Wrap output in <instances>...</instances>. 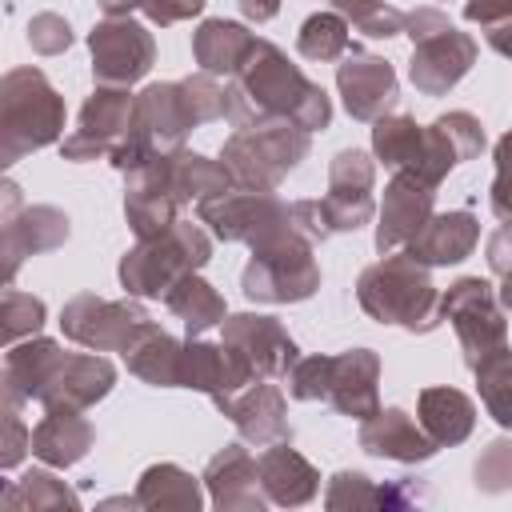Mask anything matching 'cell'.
I'll use <instances>...</instances> for the list:
<instances>
[{"mask_svg": "<svg viewBox=\"0 0 512 512\" xmlns=\"http://www.w3.org/2000/svg\"><path fill=\"white\" fill-rule=\"evenodd\" d=\"M224 120H232L236 128L292 120L304 132H320L332 124V100L272 40L256 36L252 52L224 88Z\"/></svg>", "mask_w": 512, "mask_h": 512, "instance_id": "cell-1", "label": "cell"}, {"mask_svg": "<svg viewBox=\"0 0 512 512\" xmlns=\"http://www.w3.org/2000/svg\"><path fill=\"white\" fill-rule=\"evenodd\" d=\"M356 300L376 324H400L408 332H432L440 316V292L420 260L408 252H384L380 264L364 268L356 280Z\"/></svg>", "mask_w": 512, "mask_h": 512, "instance_id": "cell-2", "label": "cell"}, {"mask_svg": "<svg viewBox=\"0 0 512 512\" xmlns=\"http://www.w3.org/2000/svg\"><path fill=\"white\" fill-rule=\"evenodd\" d=\"M208 260H212V236L192 220H176L164 232L136 240L132 252H124L120 284L128 296H164L180 276L200 272Z\"/></svg>", "mask_w": 512, "mask_h": 512, "instance_id": "cell-3", "label": "cell"}, {"mask_svg": "<svg viewBox=\"0 0 512 512\" xmlns=\"http://www.w3.org/2000/svg\"><path fill=\"white\" fill-rule=\"evenodd\" d=\"M308 148H312V132L296 128L292 120H272V124L236 128L224 140L220 160L232 172L236 188L276 192V184L308 156Z\"/></svg>", "mask_w": 512, "mask_h": 512, "instance_id": "cell-4", "label": "cell"}, {"mask_svg": "<svg viewBox=\"0 0 512 512\" xmlns=\"http://www.w3.org/2000/svg\"><path fill=\"white\" fill-rule=\"evenodd\" d=\"M404 32L412 36V60H408V80L424 96H444L456 88L468 68L476 64V40L460 32L440 8L424 4L404 12Z\"/></svg>", "mask_w": 512, "mask_h": 512, "instance_id": "cell-5", "label": "cell"}, {"mask_svg": "<svg viewBox=\"0 0 512 512\" xmlns=\"http://www.w3.org/2000/svg\"><path fill=\"white\" fill-rule=\"evenodd\" d=\"M0 128H4V164H16L24 152H36L64 132V100L40 68H16L0 88Z\"/></svg>", "mask_w": 512, "mask_h": 512, "instance_id": "cell-6", "label": "cell"}, {"mask_svg": "<svg viewBox=\"0 0 512 512\" xmlns=\"http://www.w3.org/2000/svg\"><path fill=\"white\" fill-rule=\"evenodd\" d=\"M312 240L296 228H284L252 248L244 268V296L256 304H296L320 288V264L312 256Z\"/></svg>", "mask_w": 512, "mask_h": 512, "instance_id": "cell-7", "label": "cell"}, {"mask_svg": "<svg viewBox=\"0 0 512 512\" xmlns=\"http://www.w3.org/2000/svg\"><path fill=\"white\" fill-rule=\"evenodd\" d=\"M200 224L212 228L216 240L228 244H248L256 248L260 240L296 228L292 224V204H284L276 192H252V188H228L220 196H208L196 204Z\"/></svg>", "mask_w": 512, "mask_h": 512, "instance_id": "cell-8", "label": "cell"}, {"mask_svg": "<svg viewBox=\"0 0 512 512\" xmlns=\"http://www.w3.org/2000/svg\"><path fill=\"white\" fill-rule=\"evenodd\" d=\"M440 316L452 320L456 340L464 348V364L476 368L488 352L508 344V320L496 288L480 276H460L444 296H440Z\"/></svg>", "mask_w": 512, "mask_h": 512, "instance_id": "cell-9", "label": "cell"}, {"mask_svg": "<svg viewBox=\"0 0 512 512\" xmlns=\"http://www.w3.org/2000/svg\"><path fill=\"white\" fill-rule=\"evenodd\" d=\"M372 152L388 172H416L436 188L456 168V156L444 136L432 124H416L412 116H380L372 128Z\"/></svg>", "mask_w": 512, "mask_h": 512, "instance_id": "cell-10", "label": "cell"}, {"mask_svg": "<svg viewBox=\"0 0 512 512\" xmlns=\"http://www.w3.org/2000/svg\"><path fill=\"white\" fill-rule=\"evenodd\" d=\"M88 48H92V76L96 84H108V88H128L144 80L148 68L156 64L152 32L128 16L100 20L88 36Z\"/></svg>", "mask_w": 512, "mask_h": 512, "instance_id": "cell-11", "label": "cell"}, {"mask_svg": "<svg viewBox=\"0 0 512 512\" xmlns=\"http://www.w3.org/2000/svg\"><path fill=\"white\" fill-rule=\"evenodd\" d=\"M148 312L136 300H100L92 292H80L64 304V336L92 352H124L128 340L140 332Z\"/></svg>", "mask_w": 512, "mask_h": 512, "instance_id": "cell-12", "label": "cell"}, {"mask_svg": "<svg viewBox=\"0 0 512 512\" xmlns=\"http://www.w3.org/2000/svg\"><path fill=\"white\" fill-rule=\"evenodd\" d=\"M132 120H136V96H128V88L100 84L88 96V104L80 108L76 132H68L64 144H60L64 160H100V156H112V148L132 132Z\"/></svg>", "mask_w": 512, "mask_h": 512, "instance_id": "cell-13", "label": "cell"}, {"mask_svg": "<svg viewBox=\"0 0 512 512\" xmlns=\"http://www.w3.org/2000/svg\"><path fill=\"white\" fill-rule=\"evenodd\" d=\"M336 88L344 96V108L352 120H364V124H376L380 116H388L396 108V96H400V84H396V72L384 56H372L364 52L360 44H352L340 64H336Z\"/></svg>", "mask_w": 512, "mask_h": 512, "instance_id": "cell-14", "label": "cell"}, {"mask_svg": "<svg viewBox=\"0 0 512 512\" xmlns=\"http://www.w3.org/2000/svg\"><path fill=\"white\" fill-rule=\"evenodd\" d=\"M200 128L184 80H164V84H148L136 96V120L132 132L152 148V152H176L184 144V136Z\"/></svg>", "mask_w": 512, "mask_h": 512, "instance_id": "cell-15", "label": "cell"}, {"mask_svg": "<svg viewBox=\"0 0 512 512\" xmlns=\"http://www.w3.org/2000/svg\"><path fill=\"white\" fill-rule=\"evenodd\" d=\"M372 184H376V164L360 148L336 152V160L328 168V196H324L332 232H356L372 220V212H376Z\"/></svg>", "mask_w": 512, "mask_h": 512, "instance_id": "cell-16", "label": "cell"}, {"mask_svg": "<svg viewBox=\"0 0 512 512\" xmlns=\"http://www.w3.org/2000/svg\"><path fill=\"white\" fill-rule=\"evenodd\" d=\"M116 384V368L96 356L92 348L88 352H60V360L52 364L44 388H40V404L44 408H92L96 400H104Z\"/></svg>", "mask_w": 512, "mask_h": 512, "instance_id": "cell-17", "label": "cell"}, {"mask_svg": "<svg viewBox=\"0 0 512 512\" xmlns=\"http://www.w3.org/2000/svg\"><path fill=\"white\" fill-rule=\"evenodd\" d=\"M436 204V184L420 180L416 172H392L380 204V224H376V252H396L404 248L432 216Z\"/></svg>", "mask_w": 512, "mask_h": 512, "instance_id": "cell-18", "label": "cell"}, {"mask_svg": "<svg viewBox=\"0 0 512 512\" xmlns=\"http://www.w3.org/2000/svg\"><path fill=\"white\" fill-rule=\"evenodd\" d=\"M224 340L232 348H240L248 356V364L256 368V376H264V380L288 376L292 364L300 360L296 340L284 332V324L276 316H260V312L224 316Z\"/></svg>", "mask_w": 512, "mask_h": 512, "instance_id": "cell-19", "label": "cell"}, {"mask_svg": "<svg viewBox=\"0 0 512 512\" xmlns=\"http://www.w3.org/2000/svg\"><path fill=\"white\" fill-rule=\"evenodd\" d=\"M252 380H256V368L248 364V356L240 348H232L228 340L208 344V340L188 336V344L180 352V388H196L216 400V396H232V392L248 388Z\"/></svg>", "mask_w": 512, "mask_h": 512, "instance_id": "cell-20", "label": "cell"}, {"mask_svg": "<svg viewBox=\"0 0 512 512\" xmlns=\"http://www.w3.org/2000/svg\"><path fill=\"white\" fill-rule=\"evenodd\" d=\"M236 428L248 444L256 448H268V444H284L292 440V424H288V408H284V396L276 384H248L232 396H216L212 400Z\"/></svg>", "mask_w": 512, "mask_h": 512, "instance_id": "cell-21", "label": "cell"}, {"mask_svg": "<svg viewBox=\"0 0 512 512\" xmlns=\"http://www.w3.org/2000/svg\"><path fill=\"white\" fill-rule=\"evenodd\" d=\"M376 380H380V356H376L372 348L336 352V356H332V368H328V396H324V400H328L340 416L368 420V416L380 412Z\"/></svg>", "mask_w": 512, "mask_h": 512, "instance_id": "cell-22", "label": "cell"}, {"mask_svg": "<svg viewBox=\"0 0 512 512\" xmlns=\"http://www.w3.org/2000/svg\"><path fill=\"white\" fill-rule=\"evenodd\" d=\"M360 448L372 456L396 460V464H420L436 456V440L404 408H380L376 416L360 420Z\"/></svg>", "mask_w": 512, "mask_h": 512, "instance_id": "cell-23", "label": "cell"}, {"mask_svg": "<svg viewBox=\"0 0 512 512\" xmlns=\"http://www.w3.org/2000/svg\"><path fill=\"white\" fill-rule=\"evenodd\" d=\"M480 240V224L468 208H456V212H432L428 224L404 244V252L412 260H420L424 268H444V264H460L472 256Z\"/></svg>", "mask_w": 512, "mask_h": 512, "instance_id": "cell-24", "label": "cell"}, {"mask_svg": "<svg viewBox=\"0 0 512 512\" xmlns=\"http://www.w3.org/2000/svg\"><path fill=\"white\" fill-rule=\"evenodd\" d=\"M204 484L216 508L232 512V508H264V484H260V464L244 444H228L224 452H216L204 468Z\"/></svg>", "mask_w": 512, "mask_h": 512, "instance_id": "cell-25", "label": "cell"}, {"mask_svg": "<svg viewBox=\"0 0 512 512\" xmlns=\"http://www.w3.org/2000/svg\"><path fill=\"white\" fill-rule=\"evenodd\" d=\"M256 464H260V484H264L268 504L300 508V504H308V500L320 492V472L292 448V440L268 444V448L256 456Z\"/></svg>", "mask_w": 512, "mask_h": 512, "instance_id": "cell-26", "label": "cell"}, {"mask_svg": "<svg viewBox=\"0 0 512 512\" xmlns=\"http://www.w3.org/2000/svg\"><path fill=\"white\" fill-rule=\"evenodd\" d=\"M180 352H184V344L176 336H168L160 324L144 320L140 332L128 340L124 360H128V372L140 376L144 384H152V388H180Z\"/></svg>", "mask_w": 512, "mask_h": 512, "instance_id": "cell-27", "label": "cell"}, {"mask_svg": "<svg viewBox=\"0 0 512 512\" xmlns=\"http://www.w3.org/2000/svg\"><path fill=\"white\" fill-rule=\"evenodd\" d=\"M96 432L76 408H48V416L32 428V456H40L52 468H68L84 460Z\"/></svg>", "mask_w": 512, "mask_h": 512, "instance_id": "cell-28", "label": "cell"}, {"mask_svg": "<svg viewBox=\"0 0 512 512\" xmlns=\"http://www.w3.org/2000/svg\"><path fill=\"white\" fill-rule=\"evenodd\" d=\"M160 160H164V176H168V188H172V196L180 200V208L192 204V200L200 204V200H208V196H220V192L236 188V184H232V172L224 168V160H208V156L188 152V148L164 152Z\"/></svg>", "mask_w": 512, "mask_h": 512, "instance_id": "cell-29", "label": "cell"}, {"mask_svg": "<svg viewBox=\"0 0 512 512\" xmlns=\"http://www.w3.org/2000/svg\"><path fill=\"white\" fill-rule=\"evenodd\" d=\"M416 412H420L424 432L436 440V448L464 444L476 424V404L460 388H424L416 400Z\"/></svg>", "mask_w": 512, "mask_h": 512, "instance_id": "cell-30", "label": "cell"}, {"mask_svg": "<svg viewBox=\"0 0 512 512\" xmlns=\"http://www.w3.org/2000/svg\"><path fill=\"white\" fill-rule=\"evenodd\" d=\"M68 240V216L48 208V204H36V208H24V220H12L4 216V256H8V276L16 272L20 256H36V252H48L56 244Z\"/></svg>", "mask_w": 512, "mask_h": 512, "instance_id": "cell-31", "label": "cell"}, {"mask_svg": "<svg viewBox=\"0 0 512 512\" xmlns=\"http://www.w3.org/2000/svg\"><path fill=\"white\" fill-rule=\"evenodd\" d=\"M256 36L236 24V20H204L196 32H192V56L200 64V72H212V76H232L244 56L252 52Z\"/></svg>", "mask_w": 512, "mask_h": 512, "instance_id": "cell-32", "label": "cell"}, {"mask_svg": "<svg viewBox=\"0 0 512 512\" xmlns=\"http://www.w3.org/2000/svg\"><path fill=\"white\" fill-rule=\"evenodd\" d=\"M164 304L184 320V328H188V336H204L208 328H216V324H224V316H228V308H224V296L200 276V272H188V276H180L168 292H164Z\"/></svg>", "mask_w": 512, "mask_h": 512, "instance_id": "cell-33", "label": "cell"}, {"mask_svg": "<svg viewBox=\"0 0 512 512\" xmlns=\"http://www.w3.org/2000/svg\"><path fill=\"white\" fill-rule=\"evenodd\" d=\"M204 496H200V484L192 472H184L180 464H152L144 476H140V488H136V508H200Z\"/></svg>", "mask_w": 512, "mask_h": 512, "instance_id": "cell-34", "label": "cell"}, {"mask_svg": "<svg viewBox=\"0 0 512 512\" xmlns=\"http://www.w3.org/2000/svg\"><path fill=\"white\" fill-rule=\"evenodd\" d=\"M472 376H476V388H480V400H484L488 416H492L500 428L512 432V348L500 344L496 352H488V356L472 368Z\"/></svg>", "mask_w": 512, "mask_h": 512, "instance_id": "cell-35", "label": "cell"}, {"mask_svg": "<svg viewBox=\"0 0 512 512\" xmlns=\"http://www.w3.org/2000/svg\"><path fill=\"white\" fill-rule=\"evenodd\" d=\"M348 20L332 8V12H312L304 24H300V36H296V52L304 60H340L348 48H352V36H348Z\"/></svg>", "mask_w": 512, "mask_h": 512, "instance_id": "cell-36", "label": "cell"}, {"mask_svg": "<svg viewBox=\"0 0 512 512\" xmlns=\"http://www.w3.org/2000/svg\"><path fill=\"white\" fill-rule=\"evenodd\" d=\"M336 12L364 36L372 40H388V36H400L404 32V12L392 8L388 0H332Z\"/></svg>", "mask_w": 512, "mask_h": 512, "instance_id": "cell-37", "label": "cell"}, {"mask_svg": "<svg viewBox=\"0 0 512 512\" xmlns=\"http://www.w3.org/2000/svg\"><path fill=\"white\" fill-rule=\"evenodd\" d=\"M4 504L8 508H16V504H28V508H48V504H68V508H76V496L56 480V476H48V472H28L20 484H12L8 492H4Z\"/></svg>", "mask_w": 512, "mask_h": 512, "instance_id": "cell-38", "label": "cell"}, {"mask_svg": "<svg viewBox=\"0 0 512 512\" xmlns=\"http://www.w3.org/2000/svg\"><path fill=\"white\" fill-rule=\"evenodd\" d=\"M432 128H436V132L444 136V144L452 148L456 164L480 156V148H484V128H480V120H476L472 112H444V116L432 120Z\"/></svg>", "mask_w": 512, "mask_h": 512, "instance_id": "cell-39", "label": "cell"}, {"mask_svg": "<svg viewBox=\"0 0 512 512\" xmlns=\"http://www.w3.org/2000/svg\"><path fill=\"white\" fill-rule=\"evenodd\" d=\"M324 504H328V508H384L380 488H376L364 472H336V476L328 480Z\"/></svg>", "mask_w": 512, "mask_h": 512, "instance_id": "cell-40", "label": "cell"}, {"mask_svg": "<svg viewBox=\"0 0 512 512\" xmlns=\"http://www.w3.org/2000/svg\"><path fill=\"white\" fill-rule=\"evenodd\" d=\"M476 488L496 496V492H508L512 488V440L500 436L484 448V456L476 460Z\"/></svg>", "mask_w": 512, "mask_h": 512, "instance_id": "cell-41", "label": "cell"}, {"mask_svg": "<svg viewBox=\"0 0 512 512\" xmlns=\"http://www.w3.org/2000/svg\"><path fill=\"white\" fill-rule=\"evenodd\" d=\"M44 324V304L20 288H4V344H16L24 332Z\"/></svg>", "mask_w": 512, "mask_h": 512, "instance_id": "cell-42", "label": "cell"}, {"mask_svg": "<svg viewBox=\"0 0 512 512\" xmlns=\"http://www.w3.org/2000/svg\"><path fill=\"white\" fill-rule=\"evenodd\" d=\"M328 368H332V356H320V352L296 360L288 372L292 400H324L328 396Z\"/></svg>", "mask_w": 512, "mask_h": 512, "instance_id": "cell-43", "label": "cell"}, {"mask_svg": "<svg viewBox=\"0 0 512 512\" xmlns=\"http://www.w3.org/2000/svg\"><path fill=\"white\" fill-rule=\"evenodd\" d=\"M28 40H32L36 52L56 56V52H64V48L72 44V32H68V24H64L56 12H40V16H32V24H28Z\"/></svg>", "mask_w": 512, "mask_h": 512, "instance_id": "cell-44", "label": "cell"}, {"mask_svg": "<svg viewBox=\"0 0 512 512\" xmlns=\"http://www.w3.org/2000/svg\"><path fill=\"white\" fill-rule=\"evenodd\" d=\"M492 212L512 220V132L496 144V180H492Z\"/></svg>", "mask_w": 512, "mask_h": 512, "instance_id": "cell-45", "label": "cell"}, {"mask_svg": "<svg viewBox=\"0 0 512 512\" xmlns=\"http://www.w3.org/2000/svg\"><path fill=\"white\" fill-rule=\"evenodd\" d=\"M292 224L312 244H324L332 236V220L324 212V200H292Z\"/></svg>", "mask_w": 512, "mask_h": 512, "instance_id": "cell-46", "label": "cell"}, {"mask_svg": "<svg viewBox=\"0 0 512 512\" xmlns=\"http://www.w3.org/2000/svg\"><path fill=\"white\" fill-rule=\"evenodd\" d=\"M200 12H204V0H144V16L160 28L180 24L188 16H200Z\"/></svg>", "mask_w": 512, "mask_h": 512, "instance_id": "cell-47", "label": "cell"}, {"mask_svg": "<svg viewBox=\"0 0 512 512\" xmlns=\"http://www.w3.org/2000/svg\"><path fill=\"white\" fill-rule=\"evenodd\" d=\"M24 448H32V432H24L16 404H8V420H4V468H16V460L24 456Z\"/></svg>", "mask_w": 512, "mask_h": 512, "instance_id": "cell-48", "label": "cell"}, {"mask_svg": "<svg viewBox=\"0 0 512 512\" xmlns=\"http://www.w3.org/2000/svg\"><path fill=\"white\" fill-rule=\"evenodd\" d=\"M488 268L496 276H508L512 272V220H504L492 236H488Z\"/></svg>", "mask_w": 512, "mask_h": 512, "instance_id": "cell-49", "label": "cell"}, {"mask_svg": "<svg viewBox=\"0 0 512 512\" xmlns=\"http://www.w3.org/2000/svg\"><path fill=\"white\" fill-rule=\"evenodd\" d=\"M464 20L480 28L496 20H512V0H464Z\"/></svg>", "mask_w": 512, "mask_h": 512, "instance_id": "cell-50", "label": "cell"}, {"mask_svg": "<svg viewBox=\"0 0 512 512\" xmlns=\"http://www.w3.org/2000/svg\"><path fill=\"white\" fill-rule=\"evenodd\" d=\"M484 40H488L492 52H500V56L512 60V20H496V24H488V28H484Z\"/></svg>", "mask_w": 512, "mask_h": 512, "instance_id": "cell-51", "label": "cell"}, {"mask_svg": "<svg viewBox=\"0 0 512 512\" xmlns=\"http://www.w3.org/2000/svg\"><path fill=\"white\" fill-rule=\"evenodd\" d=\"M240 12L248 20H256V24H264V20H272L280 12V0H240Z\"/></svg>", "mask_w": 512, "mask_h": 512, "instance_id": "cell-52", "label": "cell"}, {"mask_svg": "<svg viewBox=\"0 0 512 512\" xmlns=\"http://www.w3.org/2000/svg\"><path fill=\"white\" fill-rule=\"evenodd\" d=\"M104 8V16H128L132 8H144V0H96Z\"/></svg>", "mask_w": 512, "mask_h": 512, "instance_id": "cell-53", "label": "cell"}]
</instances>
